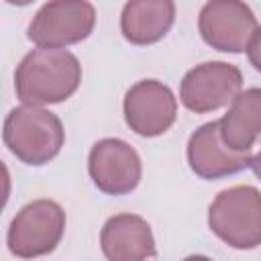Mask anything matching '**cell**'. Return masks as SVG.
<instances>
[{"mask_svg":"<svg viewBox=\"0 0 261 261\" xmlns=\"http://www.w3.org/2000/svg\"><path fill=\"white\" fill-rule=\"evenodd\" d=\"M82 65L75 55L59 47H39L22 57L14 73L16 96L24 104H57L80 86Z\"/></svg>","mask_w":261,"mask_h":261,"instance_id":"cell-1","label":"cell"},{"mask_svg":"<svg viewBox=\"0 0 261 261\" xmlns=\"http://www.w3.org/2000/svg\"><path fill=\"white\" fill-rule=\"evenodd\" d=\"M2 137L10 153L22 163L43 165L59 153L65 135L61 120L53 112L35 104H24L10 110L4 120Z\"/></svg>","mask_w":261,"mask_h":261,"instance_id":"cell-2","label":"cell"},{"mask_svg":"<svg viewBox=\"0 0 261 261\" xmlns=\"http://www.w3.org/2000/svg\"><path fill=\"white\" fill-rule=\"evenodd\" d=\"M212 232L234 249L261 245V192L253 186L222 190L208 210Z\"/></svg>","mask_w":261,"mask_h":261,"instance_id":"cell-3","label":"cell"},{"mask_svg":"<svg viewBox=\"0 0 261 261\" xmlns=\"http://www.w3.org/2000/svg\"><path fill=\"white\" fill-rule=\"evenodd\" d=\"M65 230V212L53 200H35L20 208L8 228V249L18 257L51 253Z\"/></svg>","mask_w":261,"mask_h":261,"instance_id":"cell-4","label":"cell"},{"mask_svg":"<svg viewBox=\"0 0 261 261\" xmlns=\"http://www.w3.org/2000/svg\"><path fill=\"white\" fill-rule=\"evenodd\" d=\"M96 22L88 0H49L31 20L29 39L39 47H65L84 41Z\"/></svg>","mask_w":261,"mask_h":261,"instance_id":"cell-5","label":"cell"},{"mask_svg":"<svg viewBox=\"0 0 261 261\" xmlns=\"http://www.w3.org/2000/svg\"><path fill=\"white\" fill-rule=\"evenodd\" d=\"M198 27L212 49L241 53L257 31V18L243 0H208L200 10Z\"/></svg>","mask_w":261,"mask_h":261,"instance_id":"cell-6","label":"cell"},{"mask_svg":"<svg viewBox=\"0 0 261 261\" xmlns=\"http://www.w3.org/2000/svg\"><path fill=\"white\" fill-rule=\"evenodd\" d=\"M243 75L237 65L208 61L190 69L179 86V98L192 112H212L234 100L241 92Z\"/></svg>","mask_w":261,"mask_h":261,"instance_id":"cell-7","label":"cell"},{"mask_svg":"<svg viewBox=\"0 0 261 261\" xmlns=\"http://www.w3.org/2000/svg\"><path fill=\"white\" fill-rule=\"evenodd\" d=\"M88 169L96 188L112 196L128 194L141 181V159L137 151L120 139L98 141L90 151Z\"/></svg>","mask_w":261,"mask_h":261,"instance_id":"cell-8","label":"cell"},{"mask_svg":"<svg viewBox=\"0 0 261 261\" xmlns=\"http://www.w3.org/2000/svg\"><path fill=\"white\" fill-rule=\"evenodd\" d=\"M177 114V102L167 86L157 80L137 82L124 96V118L141 137L165 133Z\"/></svg>","mask_w":261,"mask_h":261,"instance_id":"cell-9","label":"cell"},{"mask_svg":"<svg viewBox=\"0 0 261 261\" xmlns=\"http://www.w3.org/2000/svg\"><path fill=\"white\" fill-rule=\"evenodd\" d=\"M188 161L196 175L216 179L251 165L249 151H232L220 137V120L202 124L188 143Z\"/></svg>","mask_w":261,"mask_h":261,"instance_id":"cell-10","label":"cell"},{"mask_svg":"<svg viewBox=\"0 0 261 261\" xmlns=\"http://www.w3.org/2000/svg\"><path fill=\"white\" fill-rule=\"evenodd\" d=\"M100 245L104 255L112 261H141L155 255L151 226L135 214L108 218L100 234Z\"/></svg>","mask_w":261,"mask_h":261,"instance_id":"cell-11","label":"cell"},{"mask_svg":"<svg viewBox=\"0 0 261 261\" xmlns=\"http://www.w3.org/2000/svg\"><path fill=\"white\" fill-rule=\"evenodd\" d=\"M173 18V0H128L122 8L120 31L135 45H151L171 29Z\"/></svg>","mask_w":261,"mask_h":261,"instance_id":"cell-12","label":"cell"},{"mask_svg":"<svg viewBox=\"0 0 261 261\" xmlns=\"http://www.w3.org/2000/svg\"><path fill=\"white\" fill-rule=\"evenodd\" d=\"M261 135V88L239 92L220 120V137L232 151H251Z\"/></svg>","mask_w":261,"mask_h":261,"instance_id":"cell-13","label":"cell"},{"mask_svg":"<svg viewBox=\"0 0 261 261\" xmlns=\"http://www.w3.org/2000/svg\"><path fill=\"white\" fill-rule=\"evenodd\" d=\"M247 53H249V59H251L253 67L257 71H261V29H257L255 35L251 37L249 47H247Z\"/></svg>","mask_w":261,"mask_h":261,"instance_id":"cell-14","label":"cell"},{"mask_svg":"<svg viewBox=\"0 0 261 261\" xmlns=\"http://www.w3.org/2000/svg\"><path fill=\"white\" fill-rule=\"evenodd\" d=\"M251 167H253V171H255V175L261 179V151L255 155V157H251Z\"/></svg>","mask_w":261,"mask_h":261,"instance_id":"cell-15","label":"cell"},{"mask_svg":"<svg viewBox=\"0 0 261 261\" xmlns=\"http://www.w3.org/2000/svg\"><path fill=\"white\" fill-rule=\"evenodd\" d=\"M8 4H14V6H27V4H31L33 0H6Z\"/></svg>","mask_w":261,"mask_h":261,"instance_id":"cell-16","label":"cell"}]
</instances>
